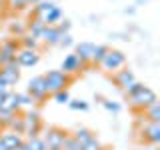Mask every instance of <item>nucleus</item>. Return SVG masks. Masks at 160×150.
Returning a JSON list of instances; mask_svg holds the SVG:
<instances>
[{
    "label": "nucleus",
    "instance_id": "1",
    "mask_svg": "<svg viewBox=\"0 0 160 150\" xmlns=\"http://www.w3.org/2000/svg\"><path fill=\"white\" fill-rule=\"evenodd\" d=\"M44 80H46V86H48L50 94L58 92V90H66V86L70 84V76L64 74L62 70H48L44 74Z\"/></svg>",
    "mask_w": 160,
    "mask_h": 150
},
{
    "label": "nucleus",
    "instance_id": "2",
    "mask_svg": "<svg viewBox=\"0 0 160 150\" xmlns=\"http://www.w3.org/2000/svg\"><path fill=\"white\" fill-rule=\"evenodd\" d=\"M128 100H130V104H132L134 108H140V110H144V108H148L150 104L158 102V100H156V92H154V90H150L148 86H142L138 92L130 94Z\"/></svg>",
    "mask_w": 160,
    "mask_h": 150
},
{
    "label": "nucleus",
    "instance_id": "3",
    "mask_svg": "<svg viewBox=\"0 0 160 150\" xmlns=\"http://www.w3.org/2000/svg\"><path fill=\"white\" fill-rule=\"evenodd\" d=\"M126 64V56H124L120 50H110L106 52V56L102 58V62H100V66H102L106 72H116V70H120Z\"/></svg>",
    "mask_w": 160,
    "mask_h": 150
},
{
    "label": "nucleus",
    "instance_id": "4",
    "mask_svg": "<svg viewBox=\"0 0 160 150\" xmlns=\"http://www.w3.org/2000/svg\"><path fill=\"white\" fill-rule=\"evenodd\" d=\"M24 120V132L28 138H34L40 134V128H42V120H40V114L36 112V110H28L26 114L22 116Z\"/></svg>",
    "mask_w": 160,
    "mask_h": 150
},
{
    "label": "nucleus",
    "instance_id": "5",
    "mask_svg": "<svg viewBox=\"0 0 160 150\" xmlns=\"http://www.w3.org/2000/svg\"><path fill=\"white\" fill-rule=\"evenodd\" d=\"M26 92L32 96V100H46L48 98V86H46V80L44 76H34L28 80V88Z\"/></svg>",
    "mask_w": 160,
    "mask_h": 150
},
{
    "label": "nucleus",
    "instance_id": "6",
    "mask_svg": "<svg viewBox=\"0 0 160 150\" xmlns=\"http://www.w3.org/2000/svg\"><path fill=\"white\" fill-rule=\"evenodd\" d=\"M68 134L60 128H48V132L44 134V144H46V150L50 148H56V150H62L64 148V142H66Z\"/></svg>",
    "mask_w": 160,
    "mask_h": 150
},
{
    "label": "nucleus",
    "instance_id": "7",
    "mask_svg": "<svg viewBox=\"0 0 160 150\" xmlns=\"http://www.w3.org/2000/svg\"><path fill=\"white\" fill-rule=\"evenodd\" d=\"M16 52H18V42L16 40H8V42L0 44V66L16 62Z\"/></svg>",
    "mask_w": 160,
    "mask_h": 150
},
{
    "label": "nucleus",
    "instance_id": "8",
    "mask_svg": "<svg viewBox=\"0 0 160 150\" xmlns=\"http://www.w3.org/2000/svg\"><path fill=\"white\" fill-rule=\"evenodd\" d=\"M40 60V54L38 50H28V48H18L16 52V64L18 66H24V68H30V66H36Z\"/></svg>",
    "mask_w": 160,
    "mask_h": 150
},
{
    "label": "nucleus",
    "instance_id": "9",
    "mask_svg": "<svg viewBox=\"0 0 160 150\" xmlns=\"http://www.w3.org/2000/svg\"><path fill=\"white\" fill-rule=\"evenodd\" d=\"M20 66L16 62H12V64H6V66H2L0 68V80H2L6 86H14V84L20 80Z\"/></svg>",
    "mask_w": 160,
    "mask_h": 150
},
{
    "label": "nucleus",
    "instance_id": "10",
    "mask_svg": "<svg viewBox=\"0 0 160 150\" xmlns=\"http://www.w3.org/2000/svg\"><path fill=\"white\" fill-rule=\"evenodd\" d=\"M84 68V64H82V60H80L76 54H68V56H64L62 60V66H60V70H62L64 74H78L80 70Z\"/></svg>",
    "mask_w": 160,
    "mask_h": 150
},
{
    "label": "nucleus",
    "instance_id": "11",
    "mask_svg": "<svg viewBox=\"0 0 160 150\" xmlns=\"http://www.w3.org/2000/svg\"><path fill=\"white\" fill-rule=\"evenodd\" d=\"M60 38H62V32L58 30V26H44V30L38 36L40 42L48 44V46H56V44L60 42Z\"/></svg>",
    "mask_w": 160,
    "mask_h": 150
},
{
    "label": "nucleus",
    "instance_id": "12",
    "mask_svg": "<svg viewBox=\"0 0 160 150\" xmlns=\"http://www.w3.org/2000/svg\"><path fill=\"white\" fill-rule=\"evenodd\" d=\"M114 80H116V84L124 90V92H126V90L132 86L134 82H138L136 76H134V72H132V70H128V68H120V70H116V76H114Z\"/></svg>",
    "mask_w": 160,
    "mask_h": 150
},
{
    "label": "nucleus",
    "instance_id": "13",
    "mask_svg": "<svg viewBox=\"0 0 160 150\" xmlns=\"http://www.w3.org/2000/svg\"><path fill=\"white\" fill-rule=\"evenodd\" d=\"M0 144H4L8 150H18L20 146L24 144V138H22V134H18V132H2L0 134Z\"/></svg>",
    "mask_w": 160,
    "mask_h": 150
},
{
    "label": "nucleus",
    "instance_id": "14",
    "mask_svg": "<svg viewBox=\"0 0 160 150\" xmlns=\"http://www.w3.org/2000/svg\"><path fill=\"white\" fill-rule=\"evenodd\" d=\"M142 138L146 140V142L158 144L160 142V124L158 122H148L146 126L142 128Z\"/></svg>",
    "mask_w": 160,
    "mask_h": 150
},
{
    "label": "nucleus",
    "instance_id": "15",
    "mask_svg": "<svg viewBox=\"0 0 160 150\" xmlns=\"http://www.w3.org/2000/svg\"><path fill=\"white\" fill-rule=\"evenodd\" d=\"M76 56L82 60V64H88L92 62V54H94V44L92 42H80L76 44Z\"/></svg>",
    "mask_w": 160,
    "mask_h": 150
},
{
    "label": "nucleus",
    "instance_id": "16",
    "mask_svg": "<svg viewBox=\"0 0 160 150\" xmlns=\"http://www.w3.org/2000/svg\"><path fill=\"white\" fill-rule=\"evenodd\" d=\"M2 108H4V110H10V112H18V110H20V104H18V92H8L6 96H4Z\"/></svg>",
    "mask_w": 160,
    "mask_h": 150
},
{
    "label": "nucleus",
    "instance_id": "17",
    "mask_svg": "<svg viewBox=\"0 0 160 150\" xmlns=\"http://www.w3.org/2000/svg\"><path fill=\"white\" fill-rule=\"evenodd\" d=\"M60 18H62V10H60L58 6H54V8L46 14V16H42L40 20H42L46 26H56V24L60 22Z\"/></svg>",
    "mask_w": 160,
    "mask_h": 150
},
{
    "label": "nucleus",
    "instance_id": "18",
    "mask_svg": "<svg viewBox=\"0 0 160 150\" xmlns=\"http://www.w3.org/2000/svg\"><path fill=\"white\" fill-rule=\"evenodd\" d=\"M72 138H74V140H76V142H78V144H82V146H84V144H88V142H90V140H92V138H94V134H92V132H90V130H88V128H78V130H76V132H74V134H72Z\"/></svg>",
    "mask_w": 160,
    "mask_h": 150
},
{
    "label": "nucleus",
    "instance_id": "19",
    "mask_svg": "<svg viewBox=\"0 0 160 150\" xmlns=\"http://www.w3.org/2000/svg\"><path fill=\"white\" fill-rule=\"evenodd\" d=\"M144 116H146L148 122H160V106L158 102L150 104L148 108H144Z\"/></svg>",
    "mask_w": 160,
    "mask_h": 150
},
{
    "label": "nucleus",
    "instance_id": "20",
    "mask_svg": "<svg viewBox=\"0 0 160 150\" xmlns=\"http://www.w3.org/2000/svg\"><path fill=\"white\" fill-rule=\"evenodd\" d=\"M44 26H46V24H44L40 18L34 16L32 22H28V24H26V30H28V34H32V36H36V38H38V36H40V32L44 30Z\"/></svg>",
    "mask_w": 160,
    "mask_h": 150
},
{
    "label": "nucleus",
    "instance_id": "21",
    "mask_svg": "<svg viewBox=\"0 0 160 150\" xmlns=\"http://www.w3.org/2000/svg\"><path fill=\"white\" fill-rule=\"evenodd\" d=\"M54 6H56L54 2H42V0H40L36 6H34V16H36V18L46 16V14H48V12H50V10H52Z\"/></svg>",
    "mask_w": 160,
    "mask_h": 150
},
{
    "label": "nucleus",
    "instance_id": "22",
    "mask_svg": "<svg viewBox=\"0 0 160 150\" xmlns=\"http://www.w3.org/2000/svg\"><path fill=\"white\" fill-rule=\"evenodd\" d=\"M6 126L10 128V132H18V134H22V132H24V120H22V116L14 114V116L10 118V122L6 124Z\"/></svg>",
    "mask_w": 160,
    "mask_h": 150
},
{
    "label": "nucleus",
    "instance_id": "23",
    "mask_svg": "<svg viewBox=\"0 0 160 150\" xmlns=\"http://www.w3.org/2000/svg\"><path fill=\"white\" fill-rule=\"evenodd\" d=\"M106 52H108V46H104V44H94L92 64H100V62H102V58L106 56Z\"/></svg>",
    "mask_w": 160,
    "mask_h": 150
},
{
    "label": "nucleus",
    "instance_id": "24",
    "mask_svg": "<svg viewBox=\"0 0 160 150\" xmlns=\"http://www.w3.org/2000/svg\"><path fill=\"white\" fill-rule=\"evenodd\" d=\"M38 44H40V40L36 36H32V34H24L22 36V46L24 48H28V50H38Z\"/></svg>",
    "mask_w": 160,
    "mask_h": 150
},
{
    "label": "nucleus",
    "instance_id": "25",
    "mask_svg": "<svg viewBox=\"0 0 160 150\" xmlns=\"http://www.w3.org/2000/svg\"><path fill=\"white\" fill-rule=\"evenodd\" d=\"M26 142V146L30 150H46V144H44V140L40 138V136H34V138H28V140H24Z\"/></svg>",
    "mask_w": 160,
    "mask_h": 150
},
{
    "label": "nucleus",
    "instance_id": "26",
    "mask_svg": "<svg viewBox=\"0 0 160 150\" xmlns=\"http://www.w3.org/2000/svg\"><path fill=\"white\" fill-rule=\"evenodd\" d=\"M52 96H54V100H56L58 104H68V102H70V94H68V90H58V92H54Z\"/></svg>",
    "mask_w": 160,
    "mask_h": 150
},
{
    "label": "nucleus",
    "instance_id": "27",
    "mask_svg": "<svg viewBox=\"0 0 160 150\" xmlns=\"http://www.w3.org/2000/svg\"><path fill=\"white\" fill-rule=\"evenodd\" d=\"M62 150H84V146H82V144H78L72 136H68L66 142H64V148Z\"/></svg>",
    "mask_w": 160,
    "mask_h": 150
},
{
    "label": "nucleus",
    "instance_id": "28",
    "mask_svg": "<svg viewBox=\"0 0 160 150\" xmlns=\"http://www.w3.org/2000/svg\"><path fill=\"white\" fill-rule=\"evenodd\" d=\"M14 114H16V112H10V110L0 108V126H6V124L10 122V118H12Z\"/></svg>",
    "mask_w": 160,
    "mask_h": 150
},
{
    "label": "nucleus",
    "instance_id": "29",
    "mask_svg": "<svg viewBox=\"0 0 160 150\" xmlns=\"http://www.w3.org/2000/svg\"><path fill=\"white\" fill-rule=\"evenodd\" d=\"M10 30H12L14 34H24L26 32V22H24V20H16V22L10 26Z\"/></svg>",
    "mask_w": 160,
    "mask_h": 150
},
{
    "label": "nucleus",
    "instance_id": "30",
    "mask_svg": "<svg viewBox=\"0 0 160 150\" xmlns=\"http://www.w3.org/2000/svg\"><path fill=\"white\" fill-rule=\"evenodd\" d=\"M18 104H20V108L22 106H32L34 104V100H32V96L26 92V94H18Z\"/></svg>",
    "mask_w": 160,
    "mask_h": 150
},
{
    "label": "nucleus",
    "instance_id": "31",
    "mask_svg": "<svg viewBox=\"0 0 160 150\" xmlns=\"http://www.w3.org/2000/svg\"><path fill=\"white\" fill-rule=\"evenodd\" d=\"M68 106L72 108V110H86V108H88V104L84 102V100H70Z\"/></svg>",
    "mask_w": 160,
    "mask_h": 150
},
{
    "label": "nucleus",
    "instance_id": "32",
    "mask_svg": "<svg viewBox=\"0 0 160 150\" xmlns=\"http://www.w3.org/2000/svg\"><path fill=\"white\" fill-rule=\"evenodd\" d=\"M10 8L12 10H24L26 8V2L24 0H10Z\"/></svg>",
    "mask_w": 160,
    "mask_h": 150
},
{
    "label": "nucleus",
    "instance_id": "33",
    "mask_svg": "<svg viewBox=\"0 0 160 150\" xmlns=\"http://www.w3.org/2000/svg\"><path fill=\"white\" fill-rule=\"evenodd\" d=\"M100 148H102V146H100V142L96 138H92L88 144H84V150H100Z\"/></svg>",
    "mask_w": 160,
    "mask_h": 150
},
{
    "label": "nucleus",
    "instance_id": "34",
    "mask_svg": "<svg viewBox=\"0 0 160 150\" xmlns=\"http://www.w3.org/2000/svg\"><path fill=\"white\" fill-rule=\"evenodd\" d=\"M104 108H108L110 112H118V110H120V106L116 102H112V100H104Z\"/></svg>",
    "mask_w": 160,
    "mask_h": 150
},
{
    "label": "nucleus",
    "instance_id": "35",
    "mask_svg": "<svg viewBox=\"0 0 160 150\" xmlns=\"http://www.w3.org/2000/svg\"><path fill=\"white\" fill-rule=\"evenodd\" d=\"M142 86H144V84H142V82H134V84H132V86H130V88H128V90H126V92H124V94H126V96H130V94H134V92H138V90H140V88H142Z\"/></svg>",
    "mask_w": 160,
    "mask_h": 150
},
{
    "label": "nucleus",
    "instance_id": "36",
    "mask_svg": "<svg viewBox=\"0 0 160 150\" xmlns=\"http://www.w3.org/2000/svg\"><path fill=\"white\" fill-rule=\"evenodd\" d=\"M60 46H70V44H72V36H70V34H62V38H60Z\"/></svg>",
    "mask_w": 160,
    "mask_h": 150
},
{
    "label": "nucleus",
    "instance_id": "37",
    "mask_svg": "<svg viewBox=\"0 0 160 150\" xmlns=\"http://www.w3.org/2000/svg\"><path fill=\"white\" fill-rule=\"evenodd\" d=\"M10 92V86H6V84L0 80V94H8Z\"/></svg>",
    "mask_w": 160,
    "mask_h": 150
},
{
    "label": "nucleus",
    "instance_id": "38",
    "mask_svg": "<svg viewBox=\"0 0 160 150\" xmlns=\"http://www.w3.org/2000/svg\"><path fill=\"white\" fill-rule=\"evenodd\" d=\"M24 2H26V4H38L40 0H24Z\"/></svg>",
    "mask_w": 160,
    "mask_h": 150
},
{
    "label": "nucleus",
    "instance_id": "39",
    "mask_svg": "<svg viewBox=\"0 0 160 150\" xmlns=\"http://www.w3.org/2000/svg\"><path fill=\"white\" fill-rule=\"evenodd\" d=\"M4 96H6V94H0V108H2V102H4Z\"/></svg>",
    "mask_w": 160,
    "mask_h": 150
},
{
    "label": "nucleus",
    "instance_id": "40",
    "mask_svg": "<svg viewBox=\"0 0 160 150\" xmlns=\"http://www.w3.org/2000/svg\"><path fill=\"white\" fill-rule=\"evenodd\" d=\"M18 150H30V148H28V146H26V142H24V144H22V146H20V148H18Z\"/></svg>",
    "mask_w": 160,
    "mask_h": 150
},
{
    "label": "nucleus",
    "instance_id": "41",
    "mask_svg": "<svg viewBox=\"0 0 160 150\" xmlns=\"http://www.w3.org/2000/svg\"><path fill=\"white\" fill-rule=\"evenodd\" d=\"M0 68H2V66H0Z\"/></svg>",
    "mask_w": 160,
    "mask_h": 150
}]
</instances>
